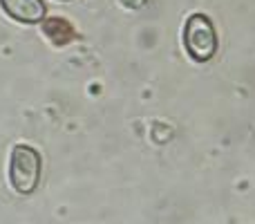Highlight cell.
I'll list each match as a JSON object with an SVG mask.
<instances>
[{"label":"cell","mask_w":255,"mask_h":224,"mask_svg":"<svg viewBox=\"0 0 255 224\" xmlns=\"http://www.w3.org/2000/svg\"><path fill=\"white\" fill-rule=\"evenodd\" d=\"M40 155L36 148L27 144H18L11 150V159H9V182L20 195H29L36 191L40 180Z\"/></svg>","instance_id":"1"},{"label":"cell","mask_w":255,"mask_h":224,"mask_svg":"<svg viewBox=\"0 0 255 224\" xmlns=\"http://www.w3.org/2000/svg\"><path fill=\"white\" fill-rule=\"evenodd\" d=\"M184 47L190 58L199 63H206L217 52V34L211 18L204 13L188 16L184 25Z\"/></svg>","instance_id":"2"},{"label":"cell","mask_w":255,"mask_h":224,"mask_svg":"<svg viewBox=\"0 0 255 224\" xmlns=\"http://www.w3.org/2000/svg\"><path fill=\"white\" fill-rule=\"evenodd\" d=\"M0 7L9 18L18 22H27V25L45 20V13H47L43 0H0Z\"/></svg>","instance_id":"3"},{"label":"cell","mask_w":255,"mask_h":224,"mask_svg":"<svg viewBox=\"0 0 255 224\" xmlns=\"http://www.w3.org/2000/svg\"><path fill=\"white\" fill-rule=\"evenodd\" d=\"M43 34L52 40L54 45H67L74 40V27L65 20V18L56 16V18H45L43 22Z\"/></svg>","instance_id":"4"},{"label":"cell","mask_w":255,"mask_h":224,"mask_svg":"<svg viewBox=\"0 0 255 224\" xmlns=\"http://www.w3.org/2000/svg\"><path fill=\"white\" fill-rule=\"evenodd\" d=\"M121 2H124L126 7H130V9H141L148 0H121Z\"/></svg>","instance_id":"5"}]
</instances>
